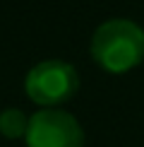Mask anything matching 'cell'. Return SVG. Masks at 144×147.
<instances>
[{"label":"cell","mask_w":144,"mask_h":147,"mask_svg":"<svg viewBox=\"0 0 144 147\" xmlns=\"http://www.w3.org/2000/svg\"><path fill=\"white\" fill-rule=\"evenodd\" d=\"M91 58L101 70L123 75L144 60V29L132 20H106L91 36Z\"/></svg>","instance_id":"obj_1"},{"label":"cell","mask_w":144,"mask_h":147,"mask_svg":"<svg viewBox=\"0 0 144 147\" xmlns=\"http://www.w3.org/2000/svg\"><path fill=\"white\" fill-rule=\"evenodd\" d=\"M79 89V72L67 60L48 58L36 63L24 77V92L41 109H60Z\"/></svg>","instance_id":"obj_2"},{"label":"cell","mask_w":144,"mask_h":147,"mask_svg":"<svg viewBox=\"0 0 144 147\" xmlns=\"http://www.w3.org/2000/svg\"><path fill=\"white\" fill-rule=\"evenodd\" d=\"M27 147H84L79 121L63 109H41L29 116Z\"/></svg>","instance_id":"obj_3"},{"label":"cell","mask_w":144,"mask_h":147,"mask_svg":"<svg viewBox=\"0 0 144 147\" xmlns=\"http://www.w3.org/2000/svg\"><path fill=\"white\" fill-rule=\"evenodd\" d=\"M27 128H29V116L19 111V109H5L0 111V135L17 140L27 135Z\"/></svg>","instance_id":"obj_4"}]
</instances>
